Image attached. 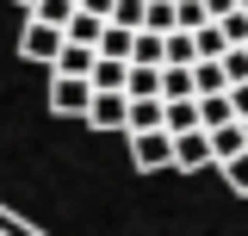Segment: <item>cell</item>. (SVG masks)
<instances>
[{
  "mask_svg": "<svg viewBox=\"0 0 248 236\" xmlns=\"http://www.w3.org/2000/svg\"><path fill=\"white\" fill-rule=\"evenodd\" d=\"M44 100H50V112H56V118H87L99 93H93V81H75V75H50V93H44Z\"/></svg>",
  "mask_w": 248,
  "mask_h": 236,
  "instance_id": "1",
  "label": "cell"
},
{
  "mask_svg": "<svg viewBox=\"0 0 248 236\" xmlns=\"http://www.w3.org/2000/svg\"><path fill=\"white\" fill-rule=\"evenodd\" d=\"M62 50H68V31L44 25V19H25V31H19V56L25 62H50V68H56Z\"/></svg>",
  "mask_w": 248,
  "mask_h": 236,
  "instance_id": "2",
  "label": "cell"
},
{
  "mask_svg": "<svg viewBox=\"0 0 248 236\" xmlns=\"http://www.w3.org/2000/svg\"><path fill=\"white\" fill-rule=\"evenodd\" d=\"M130 162H137L143 174L174 168V137H168V131H143V137H130Z\"/></svg>",
  "mask_w": 248,
  "mask_h": 236,
  "instance_id": "3",
  "label": "cell"
},
{
  "mask_svg": "<svg viewBox=\"0 0 248 236\" xmlns=\"http://www.w3.org/2000/svg\"><path fill=\"white\" fill-rule=\"evenodd\" d=\"M211 131H186V137H174V168H186V174H199V168H211Z\"/></svg>",
  "mask_w": 248,
  "mask_h": 236,
  "instance_id": "4",
  "label": "cell"
},
{
  "mask_svg": "<svg viewBox=\"0 0 248 236\" xmlns=\"http://www.w3.org/2000/svg\"><path fill=\"white\" fill-rule=\"evenodd\" d=\"M93 131H130V93H99L87 112Z\"/></svg>",
  "mask_w": 248,
  "mask_h": 236,
  "instance_id": "5",
  "label": "cell"
},
{
  "mask_svg": "<svg viewBox=\"0 0 248 236\" xmlns=\"http://www.w3.org/2000/svg\"><path fill=\"white\" fill-rule=\"evenodd\" d=\"M93 68H99V50H87V44H68L56 56V68L50 75H75V81H93Z\"/></svg>",
  "mask_w": 248,
  "mask_h": 236,
  "instance_id": "6",
  "label": "cell"
},
{
  "mask_svg": "<svg viewBox=\"0 0 248 236\" xmlns=\"http://www.w3.org/2000/svg\"><path fill=\"white\" fill-rule=\"evenodd\" d=\"M168 131V100H130V137Z\"/></svg>",
  "mask_w": 248,
  "mask_h": 236,
  "instance_id": "7",
  "label": "cell"
},
{
  "mask_svg": "<svg viewBox=\"0 0 248 236\" xmlns=\"http://www.w3.org/2000/svg\"><path fill=\"white\" fill-rule=\"evenodd\" d=\"M211 155H217V168H223V162H236V155H248V131H242V124L211 131Z\"/></svg>",
  "mask_w": 248,
  "mask_h": 236,
  "instance_id": "8",
  "label": "cell"
},
{
  "mask_svg": "<svg viewBox=\"0 0 248 236\" xmlns=\"http://www.w3.org/2000/svg\"><path fill=\"white\" fill-rule=\"evenodd\" d=\"M130 100H161V68H143V62H130V81H124Z\"/></svg>",
  "mask_w": 248,
  "mask_h": 236,
  "instance_id": "9",
  "label": "cell"
},
{
  "mask_svg": "<svg viewBox=\"0 0 248 236\" xmlns=\"http://www.w3.org/2000/svg\"><path fill=\"white\" fill-rule=\"evenodd\" d=\"M192 87H199V100H217V93H230V75H223V62H199V68H192Z\"/></svg>",
  "mask_w": 248,
  "mask_h": 236,
  "instance_id": "10",
  "label": "cell"
},
{
  "mask_svg": "<svg viewBox=\"0 0 248 236\" xmlns=\"http://www.w3.org/2000/svg\"><path fill=\"white\" fill-rule=\"evenodd\" d=\"M186 131H205L199 124V100H168V137H186Z\"/></svg>",
  "mask_w": 248,
  "mask_h": 236,
  "instance_id": "11",
  "label": "cell"
},
{
  "mask_svg": "<svg viewBox=\"0 0 248 236\" xmlns=\"http://www.w3.org/2000/svg\"><path fill=\"white\" fill-rule=\"evenodd\" d=\"M124 81H130V62L99 56V68H93V93H124Z\"/></svg>",
  "mask_w": 248,
  "mask_h": 236,
  "instance_id": "12",
  "label": "cell"
},
{
  "mask_svg": "<svg viewBox=\"0 0 248 236\" xmlns=\"http://www.w3.org/2000/svg\"><path fill=\"white\" fill-rule=\"evenodd\" d=\"M168 68H199V37L192 31H174L168 37Z\"/></svg>",
  "mask_w": 248,
  "mask_h": 236,
  "instance_id": "13",
  "label": "cell"
},
{
  "mask_svg": "<svg viewBox=\"0 0 248 236\" xmlns=\"http://www.w3.org/2000/svg\"><path fill=\"white\" fill-rule=\"evenodd\" d=\"M130 50H137V31H124V25H106V37H99V56H112V62H130Z\"/></svg>",
  "mask_w": 248,
  "mask_h": 236,
  "instance_id": "14",
  "label": "cell"
},
{
  "mask_svg": "<svg viewBox=\"0 0 248 236\" xmlns=\"http://www.w3.org/2000/svg\"><path fill=\"white\" fill-rule=\"evenodd\" d=\"M75 13H81L75 0H37V13H31V19H44V25H56V31H68V25H75Z\"/></svg>",
  "mask_w": 248,
  "mask_h": 236,
  "instance_id": "15",
  "label": "cell"
},
{
  "mask_svg": "<svg viewBox=\"0 0 248 236\" xmlns=\"http://www.w3.org/2000/svg\"><path fill=\"white\" fill-rule=\"evenodd\" d=\"M161 100H199L192 68H161Z\"/></svg>",
  "mask_w": 248,
  "mask_h": 236,
  "instance_id": "16",
  "label": "cell"
},
{
  "mask_svg": "<svg viewBox=\"0 0 248 236\" xmlns=\"http://www.w3.org/2000/svg\"><path fill=\"white\" fill-rule=\"evenodd\" d=\"M99 37H106V19H93V13H75V25H68V44H87V50H99Z\"/></svg>",
  "mask_w": 248,
  "mask_h": 236,
  "instance_id": "17",
  "label": "cell"
},
{
  "mask_svg": "<svg viewBox=\"0 0 248 236\" xmlns=\"http://www.w3.org/2000/svg\"><path fill=\"white\" fill-rule=\"evenodd\" d=\"M112 25H124V31H143V25H149V0H118Z\"/></svg>",
  "mask_w": 248,
  "mask_h": 236,
  "instance_id": "18",
  "label": "cell"
},
{
  "mask_svg": "<svg viewBox=\"0 0 248 236\" xmlns=\"http://www.w3.org/2000/svg\"><path fill=\"white\" fill-rule=\"evenodd\" d=\"M223 186L248 199V155H236V162H223Z\"/></svg>",
  "mask_w": 248,
  "mask_h": 236,
  "instance_id": "19",
  "label": "cell"
},
{
  "mask_svg": "<svg viewBox=\"0 0 248 236\" xmlns=\"http://www.w3.org/2000/svg\"><path fill=\"white\" fill-rule=\"evenodd\" d=\"M223 37L242 50V44H248V13H230V19H223Z\"/></svg>",
  "mask_w": 248,
  "mask_h": 236,
  "instance_id": "20",
  "label": "cell"
},
{
  "mask_svg": "<svg viewBox=\"0 0 248 236\" xmlns=\"http://www.w3.org/2000/svg\"><path fill=\"white\" fill-rule=\"evenodd\" d=\"M205 13H211V25H223L230 13H242V0H205Z\"/></svg>",
  "mask_w": 248,
  "mask_h": 236,
  "instance_id": "21",
  "label": "cell"
},
{
  "mask_svg": "<svg viewBox=\"0 0 248 236\" xmlns=\"http://www.w3.org/2000/svg\"><path fill=\"white\" fill-rule=\"evenodd\" d=\"M230 106H236V118L248 124V87H230Z\"/></svg>",
  "mask_w": 248,
  "mask_h": 236,
  "instance_id": "22",
  "label": "cell"
},
{
  "mask_svg": "<svg viewBox=\"0 0 248 236\" xmlns=\"http://www.w3.org/2000/svg\"><path fill=\"white\" fill-rule=\"evenodd\" d=\"M19 6H31V13H37V0H19Z\"/></svg>",
  "mask_w": 248,
  "mask_h": 236,
  "instance_id": "23",
  "label": "cell"
},
{
  "mask_svg": "<svg viewBox=\"0 0 248 236\" xmlns=\"http://www.w3.org/2000/svg\"><path fill=\"white\" fill-rule=\"evenodd\" d=\"M242 13H248V0H242Z\"/></svg>",
  "mask_w": 248,
  "mask_h": 236,
  "instance_id": "24",
  "label": "cell"
},
{
  "mask_svg": "<svg viewBox=\"0 0 248 236\" xmlns=\"http://www.w3.org/2000/svg\"><path fill=\"white\" fill-rule=\"evenodd\" d=\"M75 6H81V0H75Z\"/></svg>",
  "mask_w": 248,
  "mask_h": 236,
  "instance_id": "25",
  "label": "cell"
},
{
  "mask_svg": "<svg viewBox=\"0 0 248 236\" xmlns=\"http://www.w3.org/2000/svg\"><path fill=\"white\" fill-rule=\"evenodd\" d=\"M242 131H248V124H242Z\"/></svg>",
  "mask_w": 248,
  "mask_h": 236,
  "instance_id": "26",
  "label": "cell"
}]
</instances>
